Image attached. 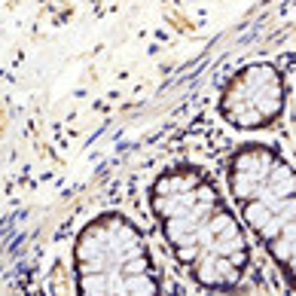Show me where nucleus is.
I'll use <instances>...</instances> for the list:
<instances>
[{
	"label": "nucleus",
	"instance_id": "obj_3",
	"mask_svg": "<svg viewBox=\"0 0 296 296\" xmlns=\"http://www.w3.org/2000/svg\"><path fill=\"white\" fill-rule=\"evenodd\" d=\"M77 296H162L143 232L119 211L92 217L73 241Z\"/></svg>",
	"mask_w": 296,
	"mask_h": 296
},
{
	"label": "nucleus",
	"instance_id": "obj_4",
	"mask_svg": "<svg viewBox=\"0 0 296 296\" xmlns=\"http://www.w3.org/2000/svg\"><path fill=\"white\" fill-rule=\"evenodd\" d=\"M287 107V83L275 64L256 61L235 70L220 92L217 110L226 125L238 131L272 128Z\"/></svg>",
	"mask_w": 296,
	"mask_h": 296
},
{
	"label": "nucleus",
	"instance_id": "obj_2",
	"mask_svg": "<svg viewBox=\"0 0 296 296\" xmlns=\"http://www.w3.org/2000/svg\"><path fill=\"white\" fill-rule=\"evenodd\" d=\"M244 229L266 247L296 293V168L269 143H241L226 165Z\"/></svg>",
	"mask_w": 296,
	"mask_h": 296
},
{
	"label": "nucleus",
	"instance_id": "obj_1",
	"mask_svg": "<svg viewBox=\"0 0 296 296\" xmlns=\"http://www.w3.org/2000/svg\"><path fill=\"white\" fill-rule=\"evenodd\" d=\"M150 211L177 266L199 287L235 290L250 269V241L217 183L196 165H168L150 187Z\"/></svg>",
	"mask_w": 296,
	"mask_h": 296
}]
</instances>
